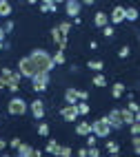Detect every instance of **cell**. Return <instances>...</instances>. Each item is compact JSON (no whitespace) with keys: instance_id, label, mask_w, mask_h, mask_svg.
I'll return each mask as SVG.
<instances>
[{"instance_id":"1","label":"cell","mask_w":140,"mask_h":157,"mask_svg":"<svg viewBox=\"0 0 140 157\" xmlns=\"http://www.w3.org/2000/svg\"><path fill=\"white\" fill-rule=\"evenodd\" d=\"M29 60L36 64L38 73H49V71L53 69V60H51V56L47 53L45 49H36V51H31Z\"/></svg>"},{"instance_id":"2","label":"cell","mask_w":140,"mask_h":157,"mask_svg":"<svg viewBox=\"0 0 140 157\" xmlns=\"http://www.w3.org/2000/svg\"><path fill=\"white\" fill-rule=\"evenodd\" d=\"M109 133H111V126L107 124V117H100V120L91 122V135H96L98 140L109 137Z\"/></svg>"},{"instance_id":"3","label":"cell","mask_w":140,"mask_h":157,"mask_svg":"<svg viewBox=\"0 0 140 157\" xmlns=\"http://www.w3.org/2000/svg\"><path fill=\"white\" fill-rule=\"evenodd\" d=\"M18 73H20L23 78L34 80V78L38 75V69H36V64H34V62H31L29 58H23V60L18 62Z\"/></svg>"},{"instance_id":"4","label":"cell","mask_w":140,"mask_h":157,"mask_svg":"<svg viewBox=\"0 0 140 157\" xmlns=\"http://www.w3.org/2000/svg\"><path fill=\"white\" fill-rule=\"evenodd\" d=\"M27 109H29V104L23 98H11L7 102V111L11 115H23V113H27Z\"/></svg>"},{"instance_id":"5","label":"cell","mask_w":140,"mask_h":157,"mask_svg":"<svg viewBox=\"0 0 140 157\" xmlns=\"http://www.w3.org/2000/svg\"><path fill=\"white\" fill-rule=\"evenodd\" d=\"M47 86H49V73H38V75L31 80V89H34L36 93L47 91Z\"/></svg>"},{"instance_id":"6","label":"cell","mask_w":140,"mask_h":157,"mask_svg":"<svg viewBox=\"0 0 140 157\" xmlns=\"http://www.w3.org/2000/svg\"><path fill=\"white\" fill-rule=\"evenodd\" d=\"M107 124L113 128H122V117H120V109H113L109 115H107Z\"/></svg>"},{"instance_id":"7","label":"cell","mask_w":140,"mask_h":157,"mask_svg":"<svg viewBox=\"0 0 140 157\" xmlns=\"http://www.w3.org/2000/svg\"><path fill=\"white\" fill-rule=\"evenodd\" d=\"M29 109H31V113H34L36 120H42V117H45V102H42V100H34V102L29 104Z\"/></svg>"},{"instance_id":"8","label":"cell","mask_w":140,"mask_h":157,"mask_svg":"<svg viewBox=\"0 0 140 157\" xmlns=\"http://www.w3.org/2000/svg\"><path fill=\"white\" fill-rule=\"evenodd\" d=\"M60 115H62L64 122H76V120H78L76 106H62V109H60Z\"/></svg>"},{"instance_id":"9","label":"cell","mask_w":140,"mask_h":157,"mask_svg":"<svg viewBox=\"0 0 140 157\" xmlns=\"http://www.w3.org/2000/svg\"><path fill=\"white\" fill-rule=\"evenodd\" d=\"M51 36H53V42H56L60 49L67 47V36L60 33V29H58V27H53V29H51Z\"/></svg>"},{"instance_id":"10","label":"cell","mask_w":140,"mask_h":157,"mask_svg":"<svg viewBox=\"0 0 140 157\" xmlns=\"http://www.w3.org/2000/svg\"><path fill=\"white\" fill-rule=\"evenodd\" d=\"M80 2L78 0H69L67 5H64V9H67V16H71V18H78V13H80Z\"/></svg>"},{"instance_id":"11","label":"cell","mask_w":140,"mask_h":157,"mask_svg":"<svg viewBox=\"0 0 140 157\" xmlns=\"http://www.w3.org/2000/svg\"><path fill=\"white\" fill-rule=\"evenodd\" d=\"M20 80H23V75H20V73H11V78L7 80V89L14 91V93H18V89H20Z\"/></svg>"},{"instance_id":"12","label":"cell","mask_w":140,"mask_h":157,"mask_svg":"<svg viewBox=\"0 0 140 157\" xmlns=\"http://www.w3.org/2000/svg\"><path fill=\"white\" fill-rule=\"evenodd\" d=\"M64 102H67V106H76L78 104V89H67L64 91Z\"/></svg>"},{"instance_id":"13","label":"cell","mask_w":140,"mask_h":157,"mask_svg":"<svg viewBox=\"0 0 140 157\" xmlns=\"http://www.w3.org/2000/svg\"><path fill=\"white\" fill-rule=\"evenodd\" d=\"M120 117H122V124H134V122L140 120V115H138V113H131V111H127V109H122V111H120Z\"/></svg>"},{"instance_id":"14","label":"cell","mask_w":140,"mask_h":157,"mask_svg":"<svg viewBox=\"0 0 140 157\" xmlns=\"http://www.w3.org/2000/svg\"><path fill=\"white\" fill-rule=\"evenodd\" d=\"M109 20L113 25H120L122 20H125V7H116L113 11H111V16H109Z\"/></svg>"},{"instance_id":"15","label":"cell","mask_w":140,"mask_h":157,"mask_svg":"<svg viewBox=\"0 0 140 157\" xmlns=\"http://www.w3.org/2000/svg\"><path fill=\"white\" fill-rule=\"evenodd\" d=\"M56 9H58V2H53V0L40 2V11H45V13H56Z\"/></svg>"},{"instance_id":"16","label":"cell","mask_w":140,"mask_h":157,"mask_svg":"<svg viewBox=\"0 0 140 157\" xmlns=\"http://www.w3.org/2000/svg\"><path fill=\"white\" fill-rule=\"evenodd\" d=\"M107 20H109V16H107L105 11H98V13L93 16V25H96V27H102V29H105V27H107Z\"/></svg>"},{"instance_id":"17","label":"cell","mask_w":140,"mask_h":157,"mask_svg":"<svg viewBox=\"0 0 140 157\" xmlns=\"http://www.w3.org/2000/svg\"><path fill=\"white\" fill-rule=\"evenodd\" d=\"M76 133H78V135H89V133H91V124H89V122H78Z\"/></svg>"},{"instance_id":"18","label":"cell","mask_w":140,"mask_h":157,"mask_svg":"<svg viewBox=\"0 0 140 157\" xmlns=\"http://www.w3.org/2000/svg\"><path fill=\"white\" fill-rule=\"evenodd\" d=\"M5 16H11V2L0 0V18H5Z\"/></svg>"},{"instance_id":"19","label":"cell","mask_w":140,"mask_h":157,"mask_svg":"<svg viewBox=\"0 0 140 157\" xmlns=\"http://www.w3.org/2000/svg\"><path fill=\"white\" fill-rule=\"evenodd\" d=\"M58 151H60L58 142H56V140H49V142H47V153H51L53 157H58Z\"/></svg>"},{"instance_id":"20","label":"cell","mask_w":140,"mask_h":157,"mask_svg":"<svg viewBox=\"0 0 140 157\" xmlns=\"http://www.w3.org/2000/svg\"><path fill=\"white\" fill-rule=\"evenodd\" d=\"M122 93H125V84H122V82H116L113 89H111V95H113V98H120Z\"/></svg>"},{"instance_id":"21","label":"cell","mask_w":140,"mask_h":157,"mask_svg":"<svg viewBox=\"0 0 140 157\" xmlns=\"http://www.w3.org/2000/svg\"><path fill=\"white\" fill-rule=\"evenodd\" d=\"M138 18V11L134 7H129V9H125V20H129V22H134V20Z\"/></svg>"},{"instance_id":"22","label":"cell","mask_w":140,"mask_h":157,"mask_svg":"<svg viewBox=\"0 0 140 157\" xmlns=\"http://www.w3.org/2000/svg\"><path fill=\"white\" fill-rule=\"evenodd\" d=\"M76 113H78V115H87V113H89V104L78 102V104H76Z\"/></svg>"},{"instance_id":"23","label":"cell","mask_w":140,"mask_h":157,"mask_svg":"<svg viewBox=\"0 0 140 157\" xmlns=\"http://www.w3.org/2000/svg\"><path fill=\"white\" fill-rule=\"evenodd\" d=\"M93 86H107V80H105V75L96 73V75H93Z\"/></svg>"},{"instance_id":"24","label":"cell","mask_w":140,"mask_h":157,"mask_svg":"<svg viewBox=\"0 0 140 157\" xmlns=\"http://www.w3.org/2000/svg\"><path fill=\"white\" fill-rule=\"evenodd\" d=\"M38 135L47 137V135H49V124H45V122H42V124H38Z\"/></svg>"},{"instance_id":"25","label":"cell","mask_w":140,"mask_h":157,"mask_svg":"<svg viewBox=\"0 0 140 157\" xmlns=\"http://www.w3.org/2000/svg\"><path fill=\"white\" fill-rule=\"evenodd\" d=\"M89 69H91V71H96V73L102 71V62H100V60H91V62H89Z\"/></svg>"},{"instance_id":"26","label":"cell","mask_w":140,"mask_h":157,"mask_svg":"<svg viewBox=\"0 0 140 157\" xmlns=\"http://www.w3.org/2000/svg\"><path fill=\"white\" fill-rule=\"evenodd\" d=\"M51 60H53V64H64V53H62V51H58Z\"/></svg>"},{"instance_id":"27","label":"cell","mask_w":140,"mask_h":157,"mask_svg":"<svg viewBox=\"0 0 140 157\" xmlns=\"http://www.w3.org/2000/svg\"><path fill=\"white\" fill-rule=\"evenodd\" d=\"M58 157H71V148H69V146H60Z\"/></svg>"},{"instance_id":"28","label":"cell","mask_w":140,"mask_h":157,"mask_svg":"<svg viewBox=\"0 0 140 157\" xmlns=\"http://www.w3.org/2000/svg\"><path fill=\"white\" fill-rule=\"evenodd\" d=\"M118 148H120V146H118V142H107V151H109L111 155L118 153Z\"/></svg>"},{"instance_id":"29","label":"cell","mask_w":140,"mask_h":157,"mask_svg":"<svg viewBox=\"0 0 140 157\" xmlns=\"http://www.w3.org/2000/svg\"><path fill=\"white\" fill-rule=\"evenodd\" d=\"M58 29H60V33H64V36H67L69 31H71V22H62V25H60Z\"/></svg>"},{"instance_id":"30","label":"cell","mask_w":140,"mask_h":157,"mask_svg":"<svg viewBox=\"0 0 140 157\" xmlns=\"http://www.w3.org/2000/svg\"><path fill=\"white\" fill-rule=\"evenodd\" d=\"M11 73H14L11 69H7V67H5V69H0V78H5V80H9V78H11Z\"/></svg>"},{"instance_id":"31","label":"cell","mask_w":140,"mask_h":157,"mask_svg":"<svg viewBox=\"0 0 140 157\" xmlns=\"http://www.w3.org/2000/svg\"><path fill=\"white\" fill-rule=\"evenodd\" d=\"M25 157H42V153H40L38 148H34V146H31V148H29V153H27Z\"/></svg>"},{"instance_id":"32","label":"cell","mask_w":140,"mask_h":157,"mask_svg":"<svg viewBox=\"0 0 140 157\" xmlns=\"http://www.w3.org/2000/svg\"><path fill=\"white\" fill-rule=\"evenodd\" d=\"M131 146H134L136 153H140V137H138V135H136V137H131Z\"/></svg>"},{"instance_id":"33","label":"cell","mask_w":140,"mask_h":157,"mask_svg":"<svg viewBox=\"0 0 140 157\" xmlns=\"http://www.w3.org/2000/svg\"><path fill=\"white\" fill-rule=\"evenodd\" d=\"M129 126H131V137H136V135L140 133V124H138V122H134V124H129Z\"/></svg>"},{"instance_id":"34","label":"cell","mask_w":140,"mask_h":157,"mask_svg":"<svg viewBox=\"0 0 140 157\" xmlns=\"http://www.w3.org/2000/svg\"><path fill=\"white\" fill-rule=\"evenodd\" d=\"M87 157H100V151L96 148V146H91V148L87 151Z\"/></svg>"},{"instance_id":"35","label":"cell","mask_w":140,"mask_h":157,"mask_svg":"<svg viewBox=\"0 0 140 157\" xmlns=\"http://www.w3.org/2000/svg\"><path fill=\"white\" fill-rule=\"evenodd\" d=\"M129 53H131V49H129V47H122L120 51H118V56H120V58H129Z\"/></svg>"},{"instance_id":"36","label":"cell","mask_w":140,"mask_h":157,"mask_svg":"<svg viewBox=\"0 0 140 157\" xmlns=\"http://www.w3.org/2000/svg\"><path fill=\"white\" fill-rule=\"evenodd\" d=\"M9 31H14V22H11V20H7L5 27H2V33H9Z\"/></svg>"},{"instance_id":"37","label":"cell","mask_w":140,"mask_h":157,"mask_svg":"<svg viewBox=\"0 0 140 157\" xmlns=\"http://www.w3.org/2000/svg\"><path fill=\"white\" fill-rule=\"evenodd\" d=\"M127 111H131V113H138V104H136V100H131L127 104Z\"/></svg>"},{"instance_id":"38","label":"cell","mask_w":140,"mask_h":157,"mask_svg":"<svg viewBox=\"0 0 140 157\" xmlns=\"http://www.w3.org/2000/svg\"><path fill=\"white\" fill-rule=\"evenodd\" d=\"M96 142H98V137H96V135H87V144H89V148H91V146H96Z\"/></svg>"},{"instance_id":"39","label":"cell","mask_w":140,"mask_h":157,"mask_svg":"<svg viewBox=\"0 0 140 157\" xmlns=\"http://www.w3.org/2000/svg\"><path fill=\"white\" fill-rule=\"evenodd\" d=\"M102 33H105V38H113V33H116V31H113V27H105V31H102Z\"/></svg>"},{"instance_id":"40","label":"cell","mask_w":140,"mask_h":157,"mask_svg":"<svg viewBox=\"0 0 140 157\" xmlns=\"http://www.w3.org/2000/svg\"><path fill=\"white\" fill-rule=\"evenodd\" d=\"M87 98H89L87 91H80V89H78V102H87Z\"/></svg>"},{"instance_id":"41","label":"cell","mask_w":140,"mask_h":157,"mask_svg":"<svg viewBox=\"0 0 140 157\" xmlns=\"http://www.w3.org/2000/svg\"><path fill=\"white\" fill-rule=\"evenodd\" d=\"M20 144H23V142H20L18 137H16V140H11V142H9V146H14V148H18V146H20Z\"/></svg>"},{"instance_id":"42","label":"cell","mask_w":140,"mask_h":157,"mask_svg":"<svg viewBox=\"0 0 140 157\" xmlns=\"http://www.w3.org/2000/svg\"><path fill=\"white\" fill-rule=\"evenodd\" d=\"M78 157H87V148H80L78 151Z\"/></svg>"},{"instance_id":"43","label":"cell","mask_w":140,"mask_h":157,"mask_svg":"<svg viewBox=\"0 0 140 157\" xmlns=\"http://www.w3.org/2000/svg\"><path fill=\"white\" fill-rule=\"evenodd\" d=\"M5 148H7V142H5L2 137H0V151H5Z\"/></svg>"},{"instance_id":"44","label":"cell","mask_w":140,"mask_h":157,"mask_svg":"<svg viewBox=\"0 0 140 157\" xmlns=\"http://www.w3.org/2000/svg\"><path fill=\"white\" fill-rule=\"evenodd\" d=\"M0 89H7V80L5 78H0Z\"/></svg>"},{"instance_id":"45","label":"cell","mask_w":140,"mask_h":157,"mask_svg":"<svg viewBox=\"0 0 140 157\" xmlns=\"http://www.w3.org/2000/svg\"><path fill=\"white\" fill-rule=\"evenodd\" d=\"M2 38H5V33H2V27H0V42H2Z\"/></svg>"},{"instance_id":"46","label":"cell","mask_w":140,"mask_h":157,"mask_svg":"<svg viewBox=\"0 0 140 157\" xmlns=\"http://www.w3.org/2000/svg\"><path fill=\"white\" fill-rule=\"evenodd\" d=\"M111 157H120V155H118V153H113V155H111Z\"/></svg>"},{"instance_id":"47","label":"cell","mask_w":140,"mask_h":157,"mask_svg":"<svg viewBox=\"0 0 140 157\" xmlns=\"http://www.w3.org/2000/svg\"><path fill=\"white\" fill-rule=\"evenodd\" d=\"M0 51H2V42H0Z\"/></svg>"},{"instance_id":"48","label":"cell","mask_w":140,"mask_h":157,"mask_svg":"<svg viewBox=\"0 0 140 157\" xmlns=\"http://www.w3.org/2000/svg\"><path fill=\"white\" fill-rule=\"evenodd\" d=\"M0 157H9V155H0Z\"/></svg>"},{"instance_id":"49","label":"cell","mask_w":140,"mask_h":157,"mask_svg":"<svg viewBox=\"0 0 140 157\" xmlns=\"http://www.w3.org/2000/svg\"><path fill=\"white\" fill-rule=\"evenodd\" d=\"M18 157H23V155H18Z\"/></svg>"}]
</instances>
